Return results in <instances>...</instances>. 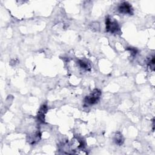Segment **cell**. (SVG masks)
Masks as SVG:
<instances>
[{
	"label": "cell",
	"mask_w": 155,
	"mask_h": 155,
	"mask_svg": "<svg viewBox=\"0 0 155 155\" xmlns=\"http://www.w3.org/2000/svg\"><path fill=\"white\" fill-rule=\"evenodd\" d=\"M106 30L111 33H118L120 31V28L118 23L116 21L111 20L109 18H106L105 21Z\"/></svg>",
	"instance_id": "1"
},
{
	"label": "cell",
	"mask_w": 155,
	"mask_h": 155,
	"mask_svg": "<svg viewBox=\"0 0 155 155\" xmlns=\"http://www.w3.org/2000/svg\"><path fill=\"white\" fill-rule=\"evenodd\" d=\"M101 94V91L99 90L98 89H95L93 91V92L89 96L85 97L84 102L87 104H90V105L95 104L99 101Z\"/></svg>",
	"instance_id": "2"
},
{
	"label": "cell",
	"mask_w": 155,
	"mask_h": 155,
	"mask_svg": "<svg viewBox=\"0 0 155 155\" xmlns=\"http://www.w3.org/2000/svg\"><path fill=\"white\" fill-rule=\"evenodd\" d=\"M118 10L123 14H133V8L131 5L127 2H123L118 7Z\"/></svg>",
	"instance_id": "3"
},
{
	"label": "cell",
	"mask_w": 155,
	"mask_h": 155,
	"mask_svg": "<svg viewBox=\"0 0 155 155\" xmlns=\"http://www.w3.org/2000/svg\"><path fill=\"white\" fill-rule=\"evenodd\" d=\"M47 111V107L45 105H43L40 108L38 114V119L41 122H44L45 121V114Z\"/></svg>",
	"instance_id": "4"
},
{
	"label": "cell",
	"mask_w": 155,
	"mask_h": 155,
	"mask_svg": "<svg viewBox=\"0 0 155 155\" xmlns=\"http://www.w3.org/2000/svg\"><path fill=\"white\" fill-rule=\"evenodd\" d=\"M114 140L116 144H117L119 145H122L124 142V138H123L122 135L119 132L116 133L114 137Z\"/></svg>",
	"instance_id": "5"
},
{
	"label": "cell",
	"mask_w": 155,
	"mask_h": 155,
	"mask_svg": "<svg viewBox=\"0 0 155 155\" xmlns=\"http://www.w3.org/2000/svg\"><path fill=\"white\" fill-rule=\"evenodd\" d=\"M78 64H79V66H80L82 68H83V69H84V70H88L90 69V65H89L87 62H85V61H84L79 60V61H78Z\"/></svg>",
	"instance_id": "6"
},
{
	"label": "cell",
	"mask_w": 155,
	"mask_h": 155,
	"mask_svg": "<svg viewBox=\"0 0 155 155\" xmlns=\"http://www.w3.org/2000/svg\"><path fill=\"white\" fill-rule=\"evenodd\" d=\"M127 50H128L130 51V52H131V53L132 55H136V53H137V50H136V49H134V48H128Z\"/></svg>",
	"instance_id": "7"
}]
</instances>
